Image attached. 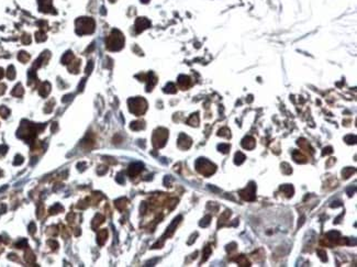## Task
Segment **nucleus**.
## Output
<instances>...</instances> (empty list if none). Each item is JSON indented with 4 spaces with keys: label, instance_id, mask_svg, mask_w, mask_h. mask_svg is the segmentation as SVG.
<instances>
[{
    "label": "nucleus",
    "instance_id": "nucleus-13",
    "mask_svg": "<svg viewBox=\"0 0 357 267\" xmlns=\"http://www.w3.org/2000/svg\"><path fill=\"white\" fill-rule=\"evenodd\" d=\"M245 159H246V157H245L244 154H243L242 152H237L235 154V157H234V163H235L236 165H241Z\"/></svg>",
    "mask_w": 357,
    "mask_h": 267
},
{
    "label": "nucleus",
    "instance_id": "nucleus-3",
    "mask_svg": "<svg viewBox=\"0 0 357 267\" xmlns=\"http://www.w3.org/2000/svg\"><path fill=\"white\" fill-rule=\"evenodd\" d=\"M168 133L166 130L164 129H158L154 133V136H153V141H154V145L157 147H162L165 145V142L167 140Z\"/></svg>",
    "mask_w": 357,
    "mask_h": 267
},
{
    "label": "nucleus",
    "instance_id": "nucleus-7",
    "mask_svg": "<svg viewBox=\"0 0 357 267\" xmlns=\"http://www.w3.org/2000/svg\"><path fill=\"white\" fill-rule=\"evenodd\" d=\"M242 146L246 149H253L255 147V140L252 136H246V138L243 139Z\"/></svg>",
    "mask_w": 357,
    "mask_h": 267
},
{
    "label": "nucleus",
    "instance_id": "nucleus-18",
    "mask_svg": "<svg viewBox=\"0 0 357 267\" xmlns=\"http://www.w3.org/2000/svg\"><path fill=\"white\" fill-rule=\"evenodd\" d=\"M345 142L347 144H355L356 143V136L355 135H347V136H345Z\"/></svg>",
    "mask_w": 357,
    "mask_h": 267
},
{
    "label": "nucleus",
    "instance_id": "nucleus-5",
    "mask_svg": "<svg viewBox=\"0 0 357 267\" xmlns=\"http://www.w3.org/2000/svg\"><path fill=\"white\" fill-rule=\"evenodd\" d=\"M109 49L110 50H120L123 45V36H122L121 33L118 32V35H110L109 37Z\"/></svg>",
    "mask_w": 357,
    "mask_h": 267
},
{
    "label": "nucleus",
    "instance_id": "nucleus-6",
    "mask_svg": "<svg viewBox=\"0 0 357 267\" xmlns=\"http://www.w3.org/2000/svg\"><path fill=\"white\" fill-rule=\"evenodd\" d=\"M178 145H179V147H182V149H189L190 145H191V140L188 138L187 135L182 134L180 136H179Z\"/></svg>",
    "mask_w": 357,
    "mask_h": 267
},
{
    "label": "nucleus",
    "instance_id": "nucleus-12",
    "mask_svg": "<svg viewBox=\"0 0 357 267\" xmlns=\"http://www.w3.org/2000/svg\"><path fill=\"white\" fill-rule=\"evenodd\" d=\"M292 156H294V159L297 162V163H305V162H307V158H305L304 156L301 154V153L298 152V151L294 152Z\"/></svg>",
    "mask_w": 357,
    "mask_h": 267
},
{
    "label": "nucleus",
    "instance_id": "nucleus-22",
    "mask_svg": "<svg viewBox=\"0 0 357 267\" xmlns=\"http://www.w3.org/2000/svg\"><path fill=\"white\" fill-rule=\"evenodd\" d=\"M330 153H332V147H326V149H323V155L324 154H330Z\"/></svg>",
    "mask_w": 357,
    "mask_h": 267
},
{
    "label": "nucleus",
    "instance_id": "nucleus-21",
    "mask_svg": "<svg viewBox=\"0 0 357 267\" xmlns=\"http://www.w3.org/2000/svg\"><path fill=\"white\" fill-rule=\"evenodd\" d=\"M355 190H356V188H353V190H352V188H348V189H347V195L349 196V197H352V196H353V193H355Z\"/></svg>",
    "mask_w": 357,
    "mask_h": 267
},
{
    "label": "nucleus",
    "instance_id": "nucleus-10",
    "mask_svg": "<svg viewBox=\"0 0 357 267\" xmlns=\"http://www.w3.org/2000/svg\"><path fill=\"white\" fill-rule=\"evenodd\" d=\"M280 190L281 191H284V193L287 195V197H291V196L294 195V187L291 186V185H282L281 187H280Z\"/></svg>",
    "mask_w": 357,
    "mask_h": 267
},
{
    "label": "nucleus",
    "instance_id": "nucleus-14",
    "mask_svg": "<svg viewBox=\"0 0 357 267\" xmlns=\"http://www.w3.org/2000/svg\"><path fill=\"white\" fill-rule=\"evenodd\" d=\"M237 264H240V266H250V262L245 258L243 255H240L237 258H236Z\"/></svg>",
    "mask_w": 357,
    "mask_h": 267
},
{
    "label": "nucleus",
    "instance_id": "nucleus-4",
    "mask_svg": "<svg viewBox=\"0 0 357 267\" xmlns=\"http://www.w3.org/2000/svg\"><path fill=\"white\" fill-rule=\"evenodd\" d=\"M255 191H256V185L254 183H250L248 186L245 188L244 190L240 191V195L244 200L253 201L255 200Z\"/></svg>",
    "mask_w": 357,
    "mask_h": 267
},
{
    "label": "nucleus",
    "instance_id": "nucleus-2",
    "mask_svg": "<svg viewBox=\"0 0 357 267\" xmlns=\"http://www.w3.org/2000/svg\"><path fill=\"white\" fill-rule=\"evenodd\" d=\"M130 110L135 115H141L146 110V102L141 98L132 99L130 100Z\"/></svg>",
    "mask_w": 357,
    "mask_h": 267
},
{
    "label": "nucleus",
    "instance_id": "nucleus-19",
    "mask_svg": "<svg viewBox=\"0 0 357 267\" xmlns=\"http://www.w3.org/2000/svg\"><path fill=\"white\" fill-rule=\"evenodd\" d=\"M318 254H319L320 255V257H321V259H322L323 262H325L326 259V253L324 252V251H322V250H318Z\"/></svg>",
    "mask_w": 357,
    "mask_h": 267
},
{
    "label": "nucleus",
    "instance_id": "nucleus-1",
    "mask_svg": "<svg viewBox=\"0 0 357 267\" xmlns=\"http://www.w3.org/2000/svg\"><path fill=\"white\" fill-rule=\"evenodd\" d=\"M196 168L199 173H201L202 175L210 176L216 172V166L213 165L211 162L207 161L206 158H199L198 161L196 162Z\"/></svg>",
    "mask_w": 357,
    "mask_h": 267
},
{
    "label": "nucleus",
    "instance_id": "nucleus-20",
    "mask_svg": "<svg viewBox=\"0 0 357 267\" xmlns=\"http://www.w3.org/2000/svg\"><path fill=\"white\" fill-rule=\"evenodd\" d=\"M210 253H211V248L209 246H207L205 248V259L208 258V256H209V254H210ZM205 259H203V261H205Z\"/></svg>",
    "mask_w": 357,
    "mask_h": 267
},
{
    "label": "nucleus",
    "instance_id": "nucleus-8",
    "mask_svg": "<svg viewBox=\"0 0 357 267\" xmlns=\"http://www.w3.org/2000/svg\"><path fill=\"white\" fill-rule=\"evenodd\" d=\"M142 168H143V165H142L141 163H134V164H132V165L130 166L129 174L131 176H135L136 174H138V173L141 172Z\"/></svg>",
    "mask_w": 357,
    "mask_h": 267
},
{
    "label": "nucleus",
    "instance_id": "nucleus-17",
    "mask_svg": "<svg viewBox=\"0 0 357 267\" xmlns=\"http://www.w3.org/2000/svg\"><path fill=\"white\" fill-rule=\"evenodd\" d=\"M210 221H211V217H210V215H206L205 218L201 220V222H200V227H202V228L208 227V225L210 224Z\"/></svg>",
    "mask_w": 357,
    "mask_h": 267
},
{
    "label": "nucleus",
    "instance_id": "nucleus-15",
    "mask_svg": "<svg viewBox=\"0 0 357 267\" xmlns=\"http://www.w3.org/2000/svg\"><path fill=\"white\" fill-rule=\"evenodd\" d=\"M353 173H355V169L354 168H351V167H346V168H344V169H343V172H342V175H343V177L345 178H348L349 176L352 175V174H353Z\"/></svg>",
    "mask_w": 357,
    "mask_h": 267
},
{
    "label": "nucleus",
    "instance_id": "nucleus-9",
    "mask_svg": "<svg viewBox=\"0 0 357 267\" xmlns=\"http://www.w3.org/2000/svg\"><path fill=\"white\" fill-rule=\"evenodd\" d=\"M150 26V22L147 20H145L144 18H142V19H138V21H136V26L138 28V32L142 31V30L146 29L147 26Z\"/></svg>",
    "mask_w": 357,
    "mask_h": 267
},
{
    "label": "nucleus",
    "instance_id": "nucleus-11",
    "mask_svg": "<svg viewBox=\"0 0 357 267\" xmlns=\"http://www.w3.org/2000/svg\"><path fill=\"white\" fill-rule=\"evenodd\" d=\"M340 236H341V233L338 231H331V232H328L326 234V238L330 241H337L340 238Z\"/></svg>",
    "mask_w": 357,
    "mask_h": 267
},
{
    "label": "nucleus",
    "instance_id": "nucleus-16",
    "mask_svg": "<svg viewBox=\"0 0 357 267\" xmlns=\"http://www.w3.org/2000/svg\"><path fill=\"white\" fill-rule=\"evenodd\" d=\"M218 149H219L220 152L226 154V153H229V151H230V145H229V144H224V143L219 144V145H218Z\"/></svg>",
    "mask_w": 357,
    "mask_h": 267
}]
</instances>
